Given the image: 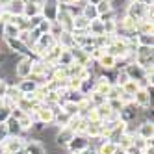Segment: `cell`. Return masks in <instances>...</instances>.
Returning <instances> with one entry per match:
<instances>
[{
	"label": "cell",
	"instance_id": "cell-1",
	"mask_svg": "<svg viewBox=\"0 0 154 154\" xmlns=\"http://www.w3.org/2000/svg\"><path fill=\"white\" fill-rule=\"evenodd\" d=\"M15 74L20 76V78H26V76L32 74V61L30 60H23L20 63L15 65Z\"/></svg>",
	"mask_w": 154,
	"mask_h": 154
},
{
	"label": "cell",
	"instance_id": "cell-2",
	"mask_svg": "<svg viewBox=\"0 0 154 154\" xmlns=\"http://www.w3.org/2000/svg\"><path fill=\"white\" fill-rule=\"evenodd\" d=\"M69 145V149L74 152V150H78V152H82V150H85L87 149V139H84V137H74L72 136V139L67 143Z\"/></svg>",
	"mask_w": 154,
	"mask_h": 154
},
{
	"label": "cell",
	"instance_id": "cell-3",
	"mask_svg": "<svg viewBox=\"0 0 154 154\" xmlns=\"http://www.w3.org/2000/svg\"><path fill=\"white\" fill-rule=\"evenodd\" d=\"M139 134L143 139H152V121H145L143 125H139Z\"/></svg>",
	"mask_w": 154,
	"mask_h": 154
},
{
	"label": "cell",
	"instance_id": "cell-4",
	"mask_svg": "<svg viewBox=\"0 0 154 154\" xmlns=\"http://www.w3.org/2000/svg\"><path fill=\"white\" fill-rule=\"evenodd\" d=\"M136 104L137 106H145V108H149V104H150V95H149V91H137V95H136Z\"/></svg>",
	"mask_w": 154,
	"mask_h": 154
},
{
	"label": "cell",
	"instance_id": "cell-5",
	"mask_svg": "<svg viewBox=\"0 0 154 154\" xmlns=\"http://www.w3.org/2000/svg\"><path fill=\"white\" fill-rule=\"evenodd\" d=\"M26 154H45V147L37 141H32L26 147Z\"/></svg>",
	"mask_w": 154,
	"mask_h": 154
},
{
	"label": "cell",
	"instance_id": "cell-6",
	"mask_svg": "<svg viewBox=\"0 0 154 154\" xmlns=\"http://www.w3.org/2000/svg\"><path fill=\"white\" fill-rule=\"evenodd\" d=\"M137 41L141 43V47H152V34H139Z\"/></svg>",
	"mask_w": 154,
	"mask_h": 154
},
{
	"label": "cell",
	"instance_id": "cell-7",
	"mask_svg": "<svg viewBox=\"0 0 154 154\" xmlns=\"http://www.w3.org/2000/svg\"><path fill=\"white\" fill-rule=\"evenodd\" d=\"M9 117H11V109L9 108H0V123H6Z\"/></svg>",
	"mask_w": 154,
	"mask_h": 154
},
{
	"label": "cell",
	"instance_id": "cell-8",
	"mask_svg": "<svg viewBox=\"0 0 154 154\" xmlns=\"http://www.w3.org/2000/svg\"><path fill=\"white\" fill-rule=\"evenodd\" d=\"M119 47H121V54H123V56H126V54H128L126 45H119ZM115 54H119V50H117L115 47H109V56H115Z\"/></svg>",
	"mask_w": 154,
	"mask_h": 154
},
{
	"label": "cell",
	"instance_id": "cell-9",
	"mask_svg": "<svg viewBox=\"0 0 154 154\" xmlns=\"http://www.w3.org/2000/svg\"><path fill=\"white\" fill-rule=\"evenodd\" d=\"M126 82H130V78H128V74L123 71V72H121V74L117 76V84H119V85H125Z\"/></svg>",
	"mask_w": 154,
	"mask_h": 154
},
{
	"label": "cell",
	"instance_id": "cell-10",
	"mask_svg": "<svg viewBox=\"0 0 154 154\" xmlns=\"http://www.w3.org/2000/svg\"><path fill=\"white\" fill-rule=\"evenodd\" d=\"M8 136V128H6V125L4 123H0V143L4 141V137Z\"/></svg>",
	"mask_w": 154,
	"mask_h": 154
}]
</instances>
